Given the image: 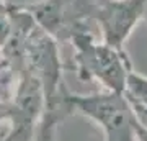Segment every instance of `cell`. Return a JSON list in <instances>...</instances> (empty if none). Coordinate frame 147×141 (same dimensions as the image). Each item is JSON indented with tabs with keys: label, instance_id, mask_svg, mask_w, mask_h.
<instances>
[{
	"label": "cell",
	"instance_id": "5",
	"mask_svg": "<svg viewBox=\"0 0 147 141\" xmlns=\"http://www.w3.org/2000/svg\"><path fill=\"white\" fill-rule=\"evenodd\" d=\"M65 112L62 110V107L57 104L47 105L46 113L42 116L41 123L38 126V131L33 141H59L57 138V125L59 121H62L65 118Z\"/></svg>",
	"mask_w": 147,
	"mask_h": 141
},
{
	"label": "cell",
	"instance_id": "9",
	"mask_svg": "<svg viewBox=\"0 0 147 141\" xmlns=\"http://www.w3.org/2000/svg\"><path fill=\"white\" fill-rule=\"evenodd\" d=\"M3 58V54H2V49H0V59Z\"/></svg>",
	"mask_w": 147,
	"mask_h": 141
},
{
	"label": "cell",
	"instance_id": "2",
	"mask_svg": "<svg viewBox=\"0 0 147 141\" xmlns=\"http://www.w3.org/2000/svg\"><path fill=\"white\" fill-rule=\"evenodd\" d=\"M72 59L67 67L82 82H96L101 90L124 92L132 69L126 49L98 40L95 33H79L70 38Z\"/></svg>",
	"mask_w": 147,
	"mask_h": 141
},
{
	"label": "cell",
	"instance_id": "8",
	"mask_svg": "<svg viewBox=\"0 0 147 141\" xmlns=\"http://www.w3.org/2000/svg\"><path fill=\"white\" fill-rule=\"evenodd\" d=\"M136 141H147V131L136 125Z\"/></svg>",
	"mask_w": 147,
	"mask_h": 141
},
{
	"label": "cell",
	"instance_id": "7",
	"mask_svg": "<svg viewBox=\"0 0 147 141\" xmlns=\"http://www.w3.org/2000/svg\"><path fill=\"white\" fill-rule=\"evenodd\" d=\"M10 12H31L46 0H3Z\"/></svg>",
	"mask_w": 147,
	"mask_h": 141
},
{
	"label": "cell",
	"instance_id": "1",
	"mask_svg": "<svg viewBox=\"0 0 147 141\" xmlns=\"http://www.w3.org/2000/svg\"><path fill=\"white\" fill-rule=\"evenodd\" d=\"M51 104L61 105L67 116L80 115L95 123L101 130L103 141H136V120L131 105L121 92L75 94L64 84Z\"/></svg>",
	"mask_w": 147,
	"mask_h": 141
},
{
	"label": "cell",
	"instance_id": "6",
	"mask_svg": "<svg viewBox=\"0 0 147 141\" xmlns=\"http://www.w3.org/2000/svg\"><path fill=\"white\" fill-rule=\"evenodd\" d=\"M10 33H11V12L5 5V2L0 0V49L5 46Z\"/></svg>",
	"mask_w": 147,
	"mask_h": 141
},
{
	"label": "cell",
	"instance_id": "3",
	"mask_svg": "<svg viewBox=\"0 0 147 141\" xmlns=\"http://www.w3.org/2000/svg\"><path fill=\"white\" fill-rule=\"evenodd\" d=\"M141 21H147V0H98L95 8V25L100 40L115 48L126 49Z\"/></svg>",
	"mask_w": 147,
	"mask_h": 141
},
{
	"label": "cell",
	"instance_id": "4",
	"mask_svg": "<svg viewBox=\"0 0 147 141\" xmlns=\"http://www.w3.org/2000/svg\"><path fill=\"white\" fill-rule=\"evenodd\" d=\"M123 94L131 105L136 125L147 131V76L132 71Z\"/></svg>",
	"mask_w": 147,
	"mask_h": 141
}]
</instances>
